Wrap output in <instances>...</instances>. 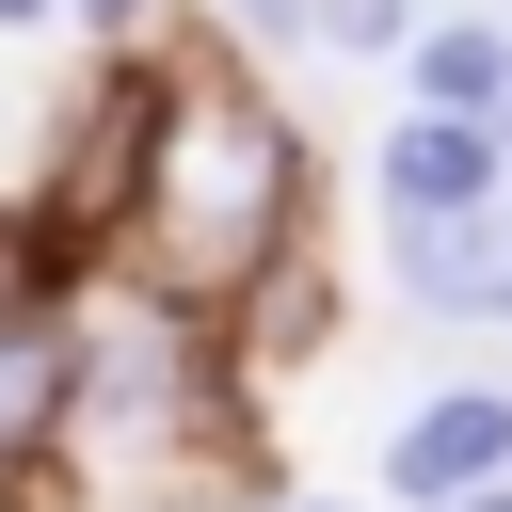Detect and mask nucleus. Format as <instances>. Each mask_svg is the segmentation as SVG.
I'll return each mask as SVG.
<instances>
[{
  "label": "nucleus",
  "instance_id": "f257e3e1",
  "mask_svg": "<svg viewBox=\"0 0 512 512\" xmlns=\"http://www.w3.org/2000/svg\"><path fill=\"white\" fill-rule=\"evenodd\" d=\"M112 272L160 288V304L208 320V336H256V320L320 272V160H304V112H288L224 32H176V96H160V144H144V192H128Z\"/></svg>",
  "mask_w": 512,
  "mask_h": 512
},
{
  "label": "nucleus",
  "instance_id": "f03ea898",
  "mask_svg": "<svg viewBox=\"0 0 512 512\" xmlns=\"http://www.w3.org/2000/svg\"><path fill=\"white\" fill-rule=\"evenodd\" d=\"M512 496V384H432L384 432V512H480Z\"/></svg>",
  "mask_w": 512,
  "mask_h": 512
},
{
  "label": "nucleus",
  "instance_id": "7ed1b4c3",
  "mask_svg": "<svg viewBox=\"0 0 512 512\" xmlns=\"http://www.w3.org/2000/svg\"><path fill=\"white\" fill-rule=\"evenodd\" d=\"M368 192H384V224H496V208H512V160H496V128L384 112V144H368Z\"/></svg>",
  "mask_w": 512,
  "mask_h": 512
},
{
  "label": "nucleus",
  "instance_id": "20e7f679",
  "mask_svg": "<svg viewBox=\"0 0 512 512\" xmlns=\"http://www.w3.org/2000/svg\"><path fill=\"white\" fill-rule=\"evenodd\" d=\"M384 288L416 320H512V224H384Z\"/></svg>",
  "mask_w": 512,
  "mask_h": 512
},
{
  "label": "nucleus",
  "instance_id": "39448f33",
  "mask_svg": "<svg viewBox=\"0 0 512 512\" xmlns=\"http://www.w3.org/2000/svg\"><path fill=\"white\" fill-rule=\"evenodd\" d=\"M400 112H448V128H496L512 112V0H448L400 64Z\"/></svg>",
  "mask_w": 512,
  "mask_h": 512
},
{
  "label": "nucleus",
  "instance_id": "423d86ee",
  "mask_svg": "<svg viewBox=\"0 0 512 512\" xmlns=\"http://www.w3.org/2000/svg\"><path fill=\"white\" fill-rule=\"evenodd\" d=\"M416 32H432V0H304V48H336V64H416Z\"/></svg>",
  "mask_w": 512,
  "mask_h": 512
},
{
  "label": "nucleus",
  "instance_id": "0eeeda50",
  "mask_svg": "<svg viewBox=\"0 0 512 512\" xmlns=\"http://www.w3.org/2000/svg\"><path fill=\"white\" fill-rule=\"evenodd\" d=\"M192 16H208L240 64H256V48H304V0H192Z\"/></svg>",
  "mask_w": 512,
  "mask_h": 512
},
{
  "label": "nucleus",
  "instance_id": "6e6552de",
  "mask_svg": "<svg viewBox=\"0 0 512 512\" xmlns=\"http://www.w3.org/2000/svg\"><path fill=\"white\" fill-rule=\"evenodd\" d=\"M48 16H64V0H0V32H48Z\"/></svg>",
  "mask_w": 512,
  "mask_h": 512
},
{
  "label": "nucleus",
  "instance_id": "1a4fd4ad",
  "mask_svg": "<svg viewBox=\"0 0 512 512\" xmlns=\"http://www.w3.org/2000/svg\"><path fill=\"white\" fill-rule=\"evenodd\" d=\"M272 512H368V496H272Z\"/></svg>",
  "mask_w": 512,
  "mask_h": 512
},
{
  "label": "nucleus",
  "instance_id": "9d476101",
  "mask_svg": "<svg viewBox=\"0 0 512 512\" xmlns=\"http://www.w3.org/2000/svg\"><path fill=\"white\" fill-rule=\"evenodd\" d=\"M496 160H512V112H496Z\"/></svg>",
  "mask_w": 512,
  "mask_h": 512
},
{
  "label": "nucleus",
  "instance_id": "9b49d317",
  "mask_svg": "<svg viewBox=\"0 0 512 512\" xmlns=\"http://www.w3.org/2000/svg\"><path fill=\"white\" fill-rule=\"evenodd\" d=\"M480 512H512V496H480Z\"/></svg>",
  "mask_w": 512,
  "mask_h": 512
},
{
  "label": "nucleus",
  "instance_id": "f8f14e48",
  "mask_svg": "<svg viewBox=\"0 0 512 512\" xmlns=\"http://www.w3.org/2000/svg\"><path fill=\"white\" fill-rule=\"evenodd\" d=\"M496 224H512V208H496Z\"/></svg>",
  "mask_w": 512,
  "mask_h": 512
},
{
  "label": "nucleus",
  "instance_id": "ddd939ff",
  "mask_svg": "<svg viewBox=\"0 0 512 512\" xmlns=\"http://www.w3.org/2000/svg\"><path fill=\"white\" fill-rule=\"evenodd\" d=\"M496 336H512V320H496Z\"/></svg>",
  "mask_w": 512,
  "mask_h": 512
},
{
  "label": "nucleus",
  "instance_id": "4468645a",
  "mask_svg": "<svg viewBox=\"0 0 512 512\" xmlns=\"http://www.w3.org/2000/svg\"><path fill=\"white\" fill-rule=\"evenodd\" d=\"M432 16H448V0H432Z\"/></svg>",
  "mask_w": 512,
  "mask_h": 512
}]
</instances>
